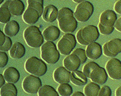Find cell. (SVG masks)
Returning <instances> with one entry per match:
<instances>
[{
  "label": "cell",
  "mask_w": 121,
  "mask_h": 96,
  "mask_svg": "<svg viewBox=\"0 0 121 96\" xmlns=\"http://www.w3.org/2000/svg\"><path fill=\"white\" fill-rule=\"evenodd\" d=\"M57 20L59 27L63 33H73L78 28V21L70 8H61L58 13Z\"/></svg>",
  "instance_id": "obj_1"
},
{
  "label": "cell",
  "mask_w": 121,
  "mask_h": 96,
  "mask_svg": "<svg viewBox=\"0 0 121 96\" xmlns=\"http://www.w3.org/2000/svg\"><path fill=\"white\" fill-rule=\"evenodd\" d=\"M24 38L27 44L32 48L41 47L44 41L40 29L35 25H31L25 29Z\"/></svg>",
  "instance_id": "obj_2"
},
{
  "label": "cell",
  "mask_w": 121,
  "mask_h": 96,
  "mask_svg": "<svg viewBox=\"0 0 121 96\" xmlns=\"http://www.w3.org/2000/svg\"><path fill=\"white\" fill-rule=\"evenodd\" d=\"M41 57L50 64H54L60 59V52L53 41H47L41 47Z\"/></svg>",
  "instance_id": "obj_3"
},
{
  "label": "cell",
  "mask_w": 121,
  "mask_h": 96,
  "mask_svg": "<svg viewBox=\"0 0 121 96\" xmlns=\"http://www.w3.org/2000/svg\"><path fill=\"white\" fill-rule=\"evenodd\" d=\"M25 69L32 75L41 77L45 75L47 71L46 63L36 57H31L26 61Z\"/></svg>",
  "instance_id": "obj_4"
},
{
  "label": "cell",
  "mask_w": 121,
  "mask_h": 96,
  "mask_svg": "<svg viewBox=\"0 0 121 96\" xmlns=\"http://www.w3.org/2000/svg\"><path fill=\"white\" fill-rule=\"evenodd\" d=\"M76 44L77 40L75 36L70 33H67L58 42V50L62 55H69L73 51Z\"/></svg>",
  "instance_id": "obj_5"
},
{
  "label": "cell",
  "mask_w": 121,
  "mask_h": 96,
  "mask_svg": "<svg viewBox=\"0 0 121 96\" xmlns=\"http://www.w3.org/2000/svg\"><path fill=\"white\" fill-rule=\"evenodd\" d=\"M94 12V7L89 1H83L79 4L74 13V17L80 22H86Z\"/></svg>",
  "instance_id": "obj_6"
},
{
  "label": "cell",
  "mask_w": 121,
  "mask_h": 96,
  "mask_svg": "<svg viewBox=\"0 0 121 96\" xmlns=\"http://www.w3.org/2000/svg\"><path fill=\"white\" fill-rule=\"evenodd\" d=\"M42 87V82L39 77L30 75L26 77L22 82L24 91L28 94H36Z\"/></svg>",
  "instance_id": "obj_7"
},
{
  "label": "cell",
  "mask_w": 121,
  "mask_h": 96,
  "mask_svg": "<svg viewBox=\"0 0 121 96\" xmlns=\"http://www.w3.org/2000/svg\"><path fill=\"white\" fill-rule=\"evenodd\" d=\"M106 69L109 76L113 80L121 79V61L118 58H113L107 62Z\"/></svg>",
  "instance_id": "obj_8"
},
{
  "label": "cell",
  "mask_w": 121,
  "mask_h": 96,
  "mask_svg": "<svg viewBox=\"0 0 121 96\" xmlns=\"http://www.w3.org/2000/svg\"><path fill=\"white\" fill-rule=\"evenodd\" d=\"M99 29L96 26L89 25L82 28V37L88 44L95 42L99 38Z\"/></svg>",
  "instance_id": "obj_9"
},
{
  "label": "cell",
  "mask_w": 121,
  "mask_h": 96,
  "mask_svg": "<svg viewBox=\"0 0 121 96\" xmlns=\"http://www.w3.org/2000/svg\"><path fill=\"white\" fill-rule=\"evenodd\" d=\"M91 80L99 85H103L107 81L108 75L106 70L103 67H96L91 74Z\"/></svg>",
  "instance_id": "obj_10"
},
{
  "label": "cell",
  "mask_w": 121,
  "mask_h": 96,
  "mask_svg": "<svg viewBox=\"0 0 121 96\" xmlns=\"http://www.w3.org/2000/svg\"><path fill=\"white\" fill-rule=\"evenodd\" d=\"M71 73L65 67H60L55 70L53 73V78L57 83H69L70 81Z\"/></svg>",
  "instance_id": "obj_11"
},
{
  "label": "cell",
  "mask_w": 121,
  "mask_h": 96,
  "mask_svg": "<svg viewBox=\"0 0 121 96\" xmlns=\"http://www.w3.org/2000/svg\"><path fill=\"white\" fill-rule=\"evenodd\" d=\"M118 20L115 12L111 9H107L101 14L100 16V23L105 27H114Z\"/></svg>",
  "instance_id": "obj_12"
},
{
  "label": "cell",
  "mask_w": 121,
  "mask_h": 96,
  "mask_svg": "<svg viewBox=\"0 0 121 96\" xmlns=\"http://www.w3.org/2000/svg\"><path fill=\"white\" fill-rule=\"evenodd\" d=\"M81 60L77 55L70 54L63 60V65L66 69L70 71H77L81 65Z\"/></svg>",
  "instance_id": "obj_13"
},
{
  "label": "cell",
  "mask_w": 121,
  "mask_h": 96,
  "mask_svg": "<svg viewBox=\"0 0 121 96\" xmlns=\"http://www.w3.org/2000/svg\"><path fill=\"white\" fill-rule=\"evenodd\" d=\"M86 55L92 60H97L102 55V46L96 42L89 44L86 48Z\"/></svg>",
  "instance_id": "obj_14"
},
{
  "label": "cell",
  "mask_w": 121,
  "mask_h": 96,
  "mask_svg": "<svg viewBox=\"0 0 121 96\" xmlns=\"http://www.w3.org/2000/svg\"><path fill=\"white\" fill-rule=\"evenodd\" d=\"M40 17L41 16L37 10L31 7H28L24 13L22 19L26 24L33 25L39 21Z\"/></svg>",
  "instance_id": "obj_15"
},
{
  "label": "cell",
  "mask_w": 121,
  "mask_h": 96,
  "mask_svg": "<svg viewBox=\"0 0 121 96\" xmlns=\"http://www.w3.org/2000/svg\"><path fill=\"white\" fill-rule=\"evenodd\" d=\"M57 8L53 5H48L44 9L43 13V19L48 22H53L57 19L58 17Z\"/></svg>",
  "instance_id": "obj_16"
},
{
  "label": "cell",
  "mask_w": 121,
  "mask_h": 96,
  "mask_svg": "<svg viewBox=\"0 0 121 96\" xmlns=\"http://www.w3.org/2000/svg\"><path fill=\"white\" fill-rule=\"evenodd\" d=\"M60 35V31L57 27L50 25L46 28L43 32L44 40L47 41H54L57 40Z\"/></svg>",
  "instance_id": "obj_17"
},
{
  "label": "cell",
  "mask_w": 121,
  "mask_h": 96,
  "mask_svg": "<svg viewBox=\"0 0 121 96\" xmlns=\"http://www.w3.org/2000/svg\"><path fill=\"white\" fill-rule=\"evenodd\" d=\"M3 75L5 81L8 83L15 84L19 81L20 74L16 68L9 67L4 71Z\"/></svg>",
  "instance_id": "obj_18"
},
{
  "label": "cell",
  "mask_w": 121,
  "mask_h": 96,
  "mask_svg": "<svg viewBox=\"0 0 121 96\" xmlns=\"http://www.w3.org/2000/svg\"><path fill=\"white\" fill-rule=\"evenodd\" d=\"M9 55L13 59H20L26 54V48L20 42H15L9 50Z\"/></svg>",
  "instance_id": "obj_19"
},
{
  "label": "cell",
  "mask_w": 121,
  "mask_h": 96,
  "mask_svg": "<svg viewBox=\"0 0 121 96\" xmlns=\"http://www.w3.org/2000/svg\"><path fill=\"white\" fill-rule=\"evenodd\" d=\"M10 13L14 16H20L25 11V5L21 0L11 1L8 6Z\"/></svg>",
  "instance_id": "obj_20"
},
{
  "label": "cell",
  "mask_w": 121,
  "mask_h": 96,
  "mask_svg": "<svg viewBox=\"0 0 121 96\" xmlns=\"http://www.w3.org/2000/svg\"><path fill=\"white\" fill-rule=\"evenodd\" d=\"M70 81L76 86H83L87 84V77L83 72L77 70L71 73Z\"/></svg>",
  "instance_id": "obj_21"
},
{
  "label": "cell",
  "mask_w": 121,
  "mask_h": 96,
  "mask_svg": "<svg viewBox=\"0 0 121 96\" xmlns=\"http://www.w3.org/2000/svg\"><path fill=\"white\" fill-rule=\"evenodd\" d=\"M20 31V25L15 20L9 21L4 27V33L7 36L13 37L15 36Z\"/></svg>",
  "instance_id": "obj_22"
},
{
  "label": "cell",
  "mask_w": 121,
  "mask_h": 96,
  "mask_svg": "<svg viewBox=\"0 0 121 96\" xmlns=\"http://www.w3.org/2000/svg\"><path fill=\"white\" fill-rule=\"evenodd\" d=\"M17 88L13 83H6L0 88V96H17Z\"/></svg>",
  "instance_id": "obj_23"
},
{
  "label": "cell",
  "mask_w": 121,
  "mask_h": 96,
  "mask_svg": "<svg viewBox=\"0 0 121 96\" xmlns=\"http://www.w3.org/2000/svg\"><path fill=\"white\" fill-rule=\"evenodd\" d=\"M107 46L110 52L117 56L121 53V39H112L107 42Z\"/></svg>",
  "instance_id": "obj_24"
},
{
  "label": "cell",
  "mask_w": 121,
  "mask_h": 96,
  "mask_svg": "<svg viewBox=\"0 0 121 96\" xmlns=\"http://www.w3.org/2000/svg\"><path fill=\"white\" fill-rule=\"evenodd\" d=\"M100 87L99 84L94 82L87 84L84 88V93L86 96H98Z\"/></svg>",
  "instance_id": "obj_25"
},
{
  "label": "cell",
  "mask_w": 121,
  "mask_h": 96,
  "mask_svg": "<svg viewBox=\"0 0 121 96\" xmlns=\"http://www.w3.org/2000/svg\"><path fill=\"white\" fill-rule=\"evenodd\" d=\"M39 96H59V94L54 88L49 85H44L39 90Z\"/></svg>",
  "instance_id": "obj_26"
},
{
  "label": "cell",
  "mask_w": 121,
  "mask_h": 96,
  "mask_svg": "<svg viewBox=\"0 0 121 96\" xmlns=\"http://www.w3.org/2000/svg\"><path fill=\"white\" fill-rule=\"evenodd\" d=\"M11 13H10L8 7L2 5L0 7V22L2 24H7L10 20L11 17Z\"/></svg>",
  "instance_id": "obj_27"
},
{
  "label": "cell",
  "mask_w": 121,
  "mask_h": 96,
  "mask_svg": "<svg viewBox=\"0 0 121 96\" xmlns=\"http://www.w3.org/2000/svg\"><path fill=\"white\" fill-rule=\"evenodd\" d=\"M57 92L61 96H70L73 94V88L68 83L60 84L57 88Z\"/></svg>",
  "instance_id": "obj_28"
},
{
  "label": "cell",
  "mask_w": 121,
  "mask_h": 96,
  "mask_svg": "<svg viewBox=\"0 0 121 96\" xmlns=\"http://www.w3.org/2000/svg\"><path fill=\"white\" fill-rule=\"evenodd\" d=\"M99 64H98L96 63H95L93 61H91V62L88 63L86 65H85L83 68V72L84 74L86 75L87 78H89L90 79L91 74L92 72L93 71V70L95 69L96 67H99Z\"/></svg>",
  "instance_id": "obj_29"
},
{
  "label": "cell",
  "mask_w": 121,
  "mask_h": 96,
  "mask_svg": "<svg viewBox=\"0 0 121 96\" xmlns=\"http://www.w3.org/2000/svg\"><path fill=\"white\" fill-rule=\"evenodd\" d=\"M72 54H76V55H77L80 58L82 64H84L87 61V56L86 55V50H85L83 48H77L75 50H73L72 51Z\"/></svg>",
  "instance_id": "obj_30"
},
{
  "label": "cell",
  "mask_w": 121,
  "mask_h": 96,
  "mask_svg": "<svg viewBox=\"0 0 121 96\" xmlns=\"http://www.w3.org/2000/svg\"><path fill=\"white\" fill-rule=\"evenodd\" d=\"M28 7H31V8H34L36 10L38 11V12L40 14V16L43 15V13L44 11V7L43 4H42L40 2H37V1H34V2H31L30 3H28Z\"/></svg>",
  "instance_id": "obj_31"
},
{
  "label": "cell",
  "mask_w": 121,
  "mask_h": 96,
  "mask_svg": "<svg viewBox=\"0 0 121 96\" xmlns=\"http://www.w3.org/2000/svg\"><path fill=\"white\" fill-rule=\"evenodd\" d=\"M98 27H99V31L103 35H109V34H112L113 33L115 29V27H105V26L102 25L100 22L98 24Z\"/></svg>",
  "instance_id": "obj_32"
},
{
  "label": "cell",
  "mask_w": 121,
  "mask_h": 96,
  "mask_svg": "<svg viewBox=\"0 0 121 96\" xmlns=\"http://www.w3.org/2000/svg\"><path fill=\"white\" fill-rule=\"evenodd\" d=\"M13 46V42H12L11 39L9 38V37L6 36V40L5 43L0 47V51H8Z\"/></svg>",
  "instance_id": "obj_33"
},
{
  "label": "cell",
  "mask_w": 121,
  "mask_h": 96,
  "mask_svg": "<svg viewBox=\"0 0 121 96\" xmlns=\"http://www.w3.org/2000/svg\"><path fill=\"white\" fill-rule=\"evenodd\" d=\"M8 62V57L7 53L0 51V68H4L7 65Z\"/></svg>",
  "instance_id": "obj_34"
},
{
  "label": "cell",
  "mask_w": 121,
  "mask_h": 96,
  "mask_svg": "<svg viewBox=\"0 0 121 96\" xmlns=\"http://www.w3.org/2000/svg\"><path fill=\"white\" fill-rule=\"evenodd\" d=\"M112 90L111 88L108 86H104L100 88L98 96H111Z\"/></svg>",
  "instance_id": "obj_35"
},
{
  "label": "cell",
  "mask_w": 121,
  "mask_h": 96,
  "mask_svg": "<svg viewBox=\"0 0 121 96\" xmlns=\"http://www.w3.org/2000/svg\"><path fill=\"white\" fill-rule=\"evenodd\" d=\"M76 39L77 41L79 42V44L83 45V46H88L89 44L86 42L85 40L83 39L82 37V29H79L78 32L76 34Z\"/></svg>",
  "instance_id": "obj_36"
},
{
  "label": "cell",
  "mask_w": 121,
  "mask_h": 96,
  "mask_svg": "<svg viewBox=\"0 0 121 96\" xmlns=\"http://www.w3.org/2000/svg\"><path fill=\"white\" fill-rule=\"evenodd\" d=\"M103 50H104V54H105L106 56L109 57H116L115 55H114V54H112V53H111L110 51L108 50V46H107V42L104 44V47H103Z\"/></svg>",
  "instance_id": "obj_37"
},
{
  "label": "cell",
  "mask_w": 121,
  "mask_h": 96,
  "mask_svg": "<svg viewBox=\"0 0 121 96\" xmlns=\"http://www.w3.org/2000/svg\"><path fill=\"white\" fill-rule=\"evenodd\" d=\"M114 9L117 13L121 14V0H119L116 2L114 6Z\"/></svg>",
  "instance_id": "obj_38"
},
{
  "label": "cell",
  "mask_w": 121,
  "mask_h": 96,
  "mask_svg": "<svg viewBox=\"0 0 121 96\" xmlns=\"http://www.w3.org/2000/svg\"><path fill=\"white\" fill-rule=\"evenodd\" d=\"M6 40V35L0 29V47L5 43Z\"/></svg>",
  "instance_id": "obj_39"
},
{
  "label": "cell",
  "mask_w": 121,
  "mask_h": 96,
  "mask_svg": "<svg viewBox=\"0 0 121 96\" xmlns=\"http://www.w3.org/2000/svg\"><path fill=\"white\" fill-rule=\"evenodd\" d=\"M115 28L119 31L121 32V17L117 20L114 25Z\"/></svg>",
  "instance_id": "obj_40"
},
{
  "label": "cell",
  "mask_w": 121,
  "mask_h": 96,
  "mask_svg": "<svg viewBox=\"0 0 121 96\" xmlns=\"http://www.w3.org/2000/svg\"><path fill=\"white\" fill-rule=\"evenodd\" d=\"M5 84V80L2 74H0V88Z\"/></svg>",
  "instance_id": "obj_41"
},
{
  "label": "cell",
  "mask_w": 121,
  "mask_h": 96,
  "mask_svg": "<svg viewBox=\"0 0 121 96\" xmlns=\"http://www.w3.org/2000/svg\"><path fill=\"white\" fill-rule=\"evenodd\" d=\"M71 96H86L85 94H84L83 93H82L80 92H76L75 93H73V94H72Z\"/></svg>",
  "instance_id": "obj_42"
},
{
  "label": "cell",
  "mask_w": 121,
  "mask_h": 96,
  "mask_svg": "<svg viewBox=\"0 0 121 96\" xmlns=\"http://www.w3.org/2000/svg\"><path fill=\"white\" fill-rule=\"evenodd\" d=\"M115 96H121V86L118 87L117 89L115 92Z\"/></svg>",
  "instance_id": "obj_43"
},
{
  "label": "cell",
  "mask_w": 121,
  "mask_h": 96,
  "mask_svg": "<svg viewBox=\"0 0 121 96\" xmlns=\"http://www.w3.org/2000/svg\"><path fill=\"white\" fill-rule=\"evenodd\" d=\"M34 1H37V2H40V3L44 5V0H27V3H30L31 2H34Z\"/></svg>",
  "instance_id": "obj_44"
},
{
  "label": "cell",
  "mask_w": 121,
  "mask_h": 96,
  "mask_svg": "<svg viewBox=\"0 0 121 96\" xmlns=\"http://www.w3.org/2000/svg\"><path fill=\"white\" fill-rule=\"evenodd\" d=\"M74 2H76V3H81V2H83V1H85V0H73Z\"/></svg>",
  "instance_id": "obj_45"
}]
</instances>
